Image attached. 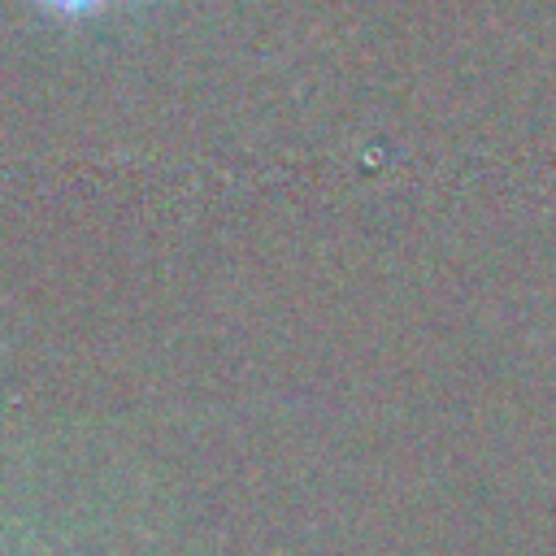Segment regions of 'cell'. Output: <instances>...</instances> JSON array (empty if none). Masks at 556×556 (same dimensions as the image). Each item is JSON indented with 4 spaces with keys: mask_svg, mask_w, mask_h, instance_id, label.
Masks as SVG:
<instances>
[{
    "mask_svg": "<svg viewBox=\"0 0 556 556\" xmlns=\"http://www.w3.org/2000/svg\"><path fill=\"white\" fill-rule=\"evenodd\" d=\"M61 4H78V0H61Z\"/></svg>",
    "mask_w": 556,
    "mask_h": 556,
    "instance_id": "cell-1",
    "label": "cell"
}]
</instances>
